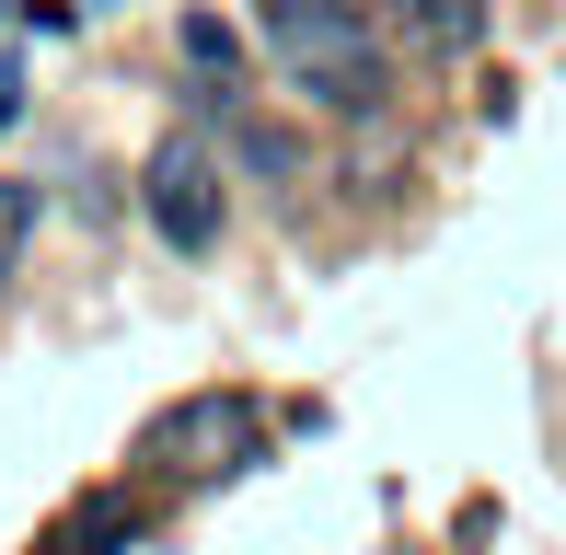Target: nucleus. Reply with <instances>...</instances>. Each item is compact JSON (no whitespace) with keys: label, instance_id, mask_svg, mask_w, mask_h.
<instances>
[{"label":"nucleus","instance_id":"f03ea898","mask_svg":"<svg viewBox=\"0 0 566 555\" xmlns=\"http://www.w3.org/2000/svg\"><path fill=\"white\" fill-rule=\"evenodd\" d=\"M150 451L186 463V474H243L254 451H266V406H254L243 383H209V394H186V406H163Z\"/></svg>","mask_w":566,"mask_h":555},{"label":"nucleus","instance_id":"423d86ee","mask_svg":"<svg viewBox=\"0 0 566 555\" xmlns=\"http://www.w3.org/2000/svg\"><path fill=\"white\" fill-rule=\"evenodd\" d=\"M127 533H139V510H127V498H93V510H70V555H105V544H127Z\"/></svg>","mask_w":566,"mask_h":555},{"label":"nucleus","instance_id":"1a4fd4ad","mask_svg":"<svg viewBox=\"0 0 566 555\" xmlns=\"http://www.w3.org/2000/svg\"><path fill=\"white\" fill-rule=\"evenodd\" d=\"M12 116H23V70H0V128H12Z\"/></svg>","mask_w":566,"mask_h":555},{"label":"nucleus","instance_id":"f257e3e1","mask_svg":"<svg viewBox=\"0 0 566 555\" xmlns=\"http://www.w3.org/2000/svg\"><path fill=\"white\" fill-rule=\"evenodd\" d=\"M254 46H266L324 116H381V93H394L381 35H370L358 0H266V12H254Z\"/></svg>","mask_w":566,"mask_h":555},{"label":"nucleus","instance_id":"20e7f679","mask_svg":"<svg viewBox=\"0 0 566 555\" xmlns=\"http://www.w3.org/2000/svg\"><path fill=\"white\" fill-rule=\"evenodd\" d=\"M231 163L266 174V186H301V163H313V150H301L290 128H266V116H243V128H231Z\"/></svg>","mask_w":566,"mask_h":555},{"label":"nucleus","instance_id":"7ed1b4c3","mask_svg":"<svg viewBox=\"0 0 566 555\" xmlns=\"http://www.w3.org/2000/svg\"><path fill=\"white\" fill-rule=\"evenodd\" d=\"M139 209H150V232L174 243V255H209L220 243V220H231V197H220V163L197 139H163L139 163Z\"/></svg>","mask_w":566,"mask_h":555},{"label":"nucleus","instance_id":"39448f33","mask_svg":"<svg viewBox=\"0 0 566 555\" xmlns=\"http://www.w3.org/2000/svg\"><path fill=\"white\" fill-rule=\"evenodd\" d=\"M405 23H417L428 46H474L485 35V0H405Z\"/></svg>","mask_w":566,"mask_h":555},{"label":"nucleus","instance_id":"6e6552de","mask_svg":"<svg viewBox=\"0 0 566 555\" xmlns=\"http://www.w3.org/2000/svg\"><path fill=\"white\" fill-rule=\"evenodd\" d=\"M23 232H35V186H0V278H12V255H23Z\"/></svg>","mask_w":566,"mask_h":555},{"label":"nucleus","instance_id":"0eeeda50","mask_svg":"<svg viewBox=\"0 0 566 555\" xmlns=\"http://www.w3.org/2000/svg\"><path fill=\"white\" fill-rule=\"evenodd\" d=\"M186 59H197V82H231V59H243V46H231V23L186 12Z\"/></svg>","mask_w":566,"mask_h":555}]
</instances>
